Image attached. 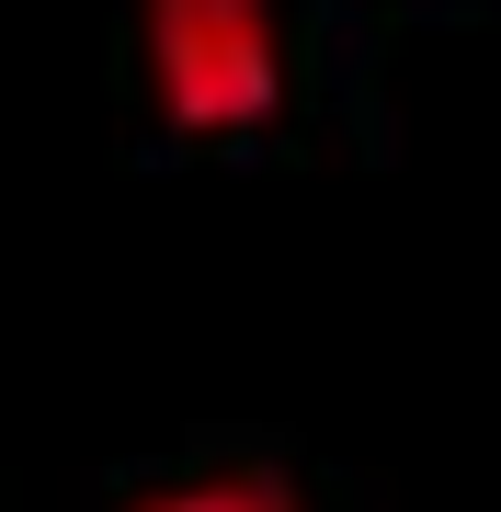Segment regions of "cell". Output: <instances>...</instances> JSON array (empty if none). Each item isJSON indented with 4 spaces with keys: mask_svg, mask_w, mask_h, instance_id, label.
<instances>
[{
    "mask_svg": "<svg viewBox=\"0 0 501 512\" xmlns=\"http://www.w3.org/2000/svg\"><path fill=\"white\" fill-rule=\"evenodd\" d=\"M126 512H308V501H297V478H274V467H217V478L149 490V501H126Z\"/></svg>",
    "mask_w": 501,
    "mask_h": 512,
    "instance_id": "7a4b0ae2",
    "label": "cell"
},
{
    "mask_svg": "<svg viewBox=\"0 0 501 512\" xmlns=\"http://www.w3.org/2000/svg\"><path fill=\"white\" fill-rule=\"evenodd\" d=\"M149 92L183 137H251L285 103V23L274 0H137Z\"/></svg>",
    "mask_w": 501,
    "mask_h": 512,
    "instance_id": "6da1fadb",
    "label": "cell"
}]
</instances>
